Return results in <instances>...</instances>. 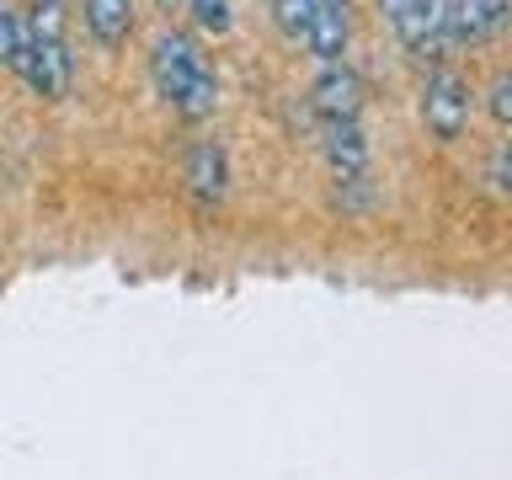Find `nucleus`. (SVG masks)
<instances>
[{
  "mask_svg": "<svg viewBox=\"0 0 512 480\" xmlns=\"http://www.w3.org/2000/svg\"><path fill=\"white\" fill-rule=\"evenodd\" d=\"M150 75H155V91L166 96V107L192 118V123L219 107V80L208 70L203 48L187 32H160L150 48Z\"/></svg>",
  "mask_w": 512,
  "mask_h": 480,
  "instance_id": "nucleus-1",
  "label": "nucleus"
},
{
  "mask_svg": "<svg viewBox=\"0 0 512 480\" xmlns=\"http://www.w3.org/2000/svg\"><path fill=\"white\" fill-rule=\"evenodd\" d=\"M224 176H230V166H224V150L214 139H203V144H192V155H187V187L198 192L203 203H219L224 198Z\"/></svg>",
  "mask_w": 512,
  "mask_h": 480,
  "instance_id": "nucleus-7",
  "label": "nucleus"
},
{
  "mask_svg": "<svg viewBox=\"0 0 512 480\" xmlns=\"http://www.w3.org/2000/svg\"><path fill=\"white\" fill-rule=\"evenodd\" d=\"M347 38H352L347 0H320L315 16H310V32H304V48H310V54H315L320 64H342Z\"/></svg>",
  "mask_w": 512,
  "mask_h": 480,
  "instance_id": "nucleus-6",
  "label": "nucleus"
},
{
  "mask_svg": "<svg viewBox=\"0 0 512 480\" xmlns=\"http://www.w3.org/2000/svg\"><path fill=\"white\" fill-rule=\"evenodd\" d=\"M187 6V0H160V11H182Z\"/></svg>",
  "mask_w": 512,
  "mask_h": 480,
  "instance_id": "nucleus-13",
  "label": "nucleus"
},
{
  "mask_svg": "<svg viewBox=\"0 0 512 480\" xmlns=\"http://www.w3.org/2000/svg\"><path fill=\"white\" fill-rule=\"evenodd\" d=\"M320 0H272V22H278L283 38L304 43V32H310V16H315Z\"/></svg>",
  "mask_w": 512,
  "mask_h": 480,
  "instance_id": "nucleus-9",
  "label": "nucleus"
},
{
  "mask_svg": "<svg viewBox=\"0 0 512 480\" xmlns=\"http://www.w3.org/2000/svg\"><path fill=\"white\" fill-rule=\"evenodd\" d=\"M86 27L102 48H118L134 32V0H86Z\"/></svg>",
  "mask_w": 512,
  "mask_h": 480,
  "instance_id": "nucleus-8",
  "label": "nucleus"
},
{
  "mask_svg": "<svg viewBox=\"0 0 512 480\" xmlns=\"http://www.w3.org/2000/svg\"><path fill=\"white\" fill-rule=\"evenodd\" d=\"M11 70L38 96H64V86H70V54H64V43H59L54 16L38 11V22H22V43H16Z\"/></svg>",
  "mask_w": 512,
  "mask_h": 480,
  "instance_id": "nucleus-2",
  "label": "nucleus"
},
{
  "mask_svg": "<svg viewBox=\"0 0 512 480\" xmlns=\"http://www.w3.org/2000/svg\"><path fill=\"white\" fill-rule=\"evenodd\" d=\"M507 96H512V80L496 75V86H491V118H496V123L512 118V102H507Z\"/></svg>",
  "mask_w": 512,
  "mask_h": 480,
  "instance_id": "nucleus-12",
  "label": "nucleus"
},
{
  "mask_svg": "<svg viewBox=\"0 0 512 480\" xmlns=\"http://www.w3.org/2000/svg\"><path fill=\"white\" fill-rule=\"evenodd\" d=\"M320 150H326V166L336 182H347V176H368V139L358 118H326L320 128Z\"/></svg>",
  "mask_w": 512,
  "mask_h": 480,
  "instance_id": "nucleus-4",
  "label": "nucleus"
},
{
  "mask_svg": "<svg viewBox=\"0 0 512 480\" xmlns=\"http://www.w3.org/2000/svg\"><path fill=\"white\" fill-rule=\"evenodd\" d=\"M310 102L320 118H358L363 107V80L347 70V64H320L315 86H310Z\"/></svg>",
  "mask_w": 512,
  "mask_h": 480,
  "instance_id": "nucleus-5",
  "label": "nucleus"
},
{
  "mask_svg": "<svg viewBox=\"0 0 512 480\" xmlns=\"http://www.w3.org/2000/svg\"><path fill=\"white\" fill-rule=\"evenodd\" d=\"M16 43H22V16H16L6 0H0V64L16 59Z\"/></svg>",
  "mask_w": 512,
  "mask_h": 480,
  "instance_id": "nucleus-11",
  "label": "nucleus"
},
{
  "mask_svg": "<svg viewBox=\"0 0 512 480\" xmlns=\"http://www.w3.org/2000/svg\"><path fill=\"white\" fill-rule=\"evenodd\" d=\"M475 118V91L459 70H432L422 86V123L438 134L443 144L464 139V128Z\"/></svg>",
  "mask_w": 512,
  "mask_h": 480,
  "instance_id": "nucleus-3",
  "label": "nucleus"
},
{
  "mask_svg": "<svg viewBox=\"0 0 512 480\" xmlns=\"http://www.w3.org/2000/svg\"><path fill=\"white\" fill-rule=\"evenodd\" d=\"M38 6H48V11H54V6H59V0H38Z\"/></svg>",
  "mask_w": 512,
  "mask_h": 480,
  "instance_id": "nucleus-14",
  "label": "nucleus"
},
{
  "mask_svg": "<svg viewBox=\"0 0 512 480\" xmlns=\"http://www.w3.org/2000/svg\"><path fill=\"white\" fill-rule=\"evenodd\" d=\"M187 11L203 32H230V22H235L230 0H187Z\"/></svg>",
  "mask_w": 512,
  "mask_h": 480,
  "instance_id": "nucleus-10",
  "label": "nucleus"
}]
</instances>
